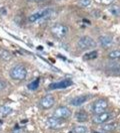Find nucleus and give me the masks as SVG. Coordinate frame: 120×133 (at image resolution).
Masks as SVG:
<instances>
[{"label": "nucleus", "instance_id": "1", "mask_svg": "<svg viewBox=\"0 0 120 133\" xmlns=\"http://www.w3.org/2000/svg\"><path fill=\"white\" fill-rule=\"evenodd\" d=\"M53 12H54V10L52 8H44V9L38 10V11L34 12L33 14H31L29 16L28 20L30 22H36V21H39L41 19H46V18L51 16Z\"/></svg>", "mask_w": 120, "mask_h": 133}, {"label": "nucleus", "instance_id": "2", "mask_svg": "<svg viewBox=\"0 0 120 133\" xmlns=\"http://www.w3.org/2000/svg\"><path fill=\"white\" fill-rule=\"evenodd\" d=\"M9 75H10V77L13 79L21 81V79H24V78H26V76H27V70L22 65H16V66H14L10 70Z\"/></svg>", "mask_w": 120, "mask_h": 133}, {"label": "nucleus", "instance_id": "3", "mask_svg": "<svg viewBox=\"0 0 120 133\" xmlns=\"http://www.w3.org/2000/svg\"><path fill=\"white\" fill-rule=\"evenodd\" d=\"M77 46L81 50H89V49H92V48H95L96 43L92 38L88 37V36H84V37H81L78 40Z\"/></svg>", "mask_w": 120, "mask_h": 133}, {"label": "nucleus", "instance_id": "4", "mask_svg": "<svg viewBox=\"0 0 120 133\" xmlns=\"http://www.w3.org/2000/svg\"><path fill=\"white\" fill-rule=\"evenodd\" d=\"M51 33L56 38H64L67 35V33H68V27H66L63 24L57 23V24H55V25L52 26Z\"/></svg>", "mask_w": 120, "mask_h": 133}, {"label": "nucleus", "instance_id": "5", "mask_svg": "<svg viewBox=\"0 0 120 133\" xmlns=\"http://www.w3.org/2000/svg\"><path fill=\"white\" fill-rule=\"evenodd\" d=\"M107 106H108V101L106 99H98L96 100L91 106V110L93 113H95V114H100V113H102V112H105L106 110V108H107Z\"/></svg>", "mask_w": 120, "mask_h": 133}, {"label": "nucleus", "instance_id": "6", "mask_svg": "<svg viewBox=\"0 0 120 133\" xmlns=\"http://www.w3.org/2000/svg\"><path fill=\"white\" fill-rule=\"evenodd\" d=\"M73 83L72 81L70 79H62V81H59V82H56V83H52L49 84V89H67L68 87L72 85Z\"/></svg>", "mask_w": 120, "mask_h": 133}, {"label": "nucleus", "instance_id": "7", "mask_svg": "<svg viewBox=\"0 0 120 133\" xmlns=\"http://www.w3.org/2000/svg\"><path fill=\"white\" fill-rule=\"evenodd\" d=\"M54 102H55V99H54V97L52 95H46V96L41 98L39 105L43 109H48V108H50V107L54 105Z\"/></svg>", "mask_w": 120, "mask_h": 133}, {"label": "nucleus", "instance_id": "8", "mask_svg": "<svg viewBox=\"0 0 120 133\" xmlns=\"http://www.w3.org/2000/svg\"><path fill=\"white\" fill-rule=\"evenodd\" d=\"M70 115H71V111L67 107H65V106L58 107L57 109L54 111V113H53V116L60 118V119L68 118V117H70Z\"/></svg>", "mask_w": 120, "mask_h": 133}, {"label": "nucleus", "instance_id": "9", "mask_svg": "<svg viewBox=\"0 0 120 133\" xmlns=\"http://www.w3.org/2000/svg\"><path fill=\"white\" fill-rule=\"evenodd\" d=\"M110 117H111V113H109V112H102L100 114H96L95 116L93 117L92 121L95 124H102V123L107 121Z\"/></svg>", "mask_w": 120, "mask_h": 133}, {"label": "nucleus", "instance_id": "10", "mask_svg": "<svg viewBox=\"0 0 120 133\" xmlns=\"http://www.w3.org/2000/svg\"><path fill=\"white\" fill-rule=\"evenodd\" d=\"M99 43L102 46L103 48H109L113 45V39L110 37V36H107V35H103L99 38Z\"/></svg>", "mask_w": 120, "mask_h": 133}, {"label": "nucleus", "instance_id": "11", "mask_svg": "<svg viewBox=\"0 0 120 133\" xmlns=\"http://www.w3.org/2000/svg\"><path fill=\"white\" fill-rule=\"evenodd\" d=\"M47 124L51 128H57V127H59V126H61L62 120H61L60 118H57V117L53 116L47 119Z\"/></svg>", "mask_w": 120, "mask_h": 133}, {"label": "nucleus", "instance_id": "12", "mask_svg": "<svg viewBox=\"0 0 120 133\" xmlns=\"http://www.w3.org/2000/svg\"><path fill=\"white\" fill-rule=\"evenodd\" d=\"M116 127V124L115 123H108V124H105V125H103L101 129H98L99 131H96V132L94 133H107V132H110V131H113Z\"/></svg>", "mask_w": 120, "mask_h": 133}, {"label": "nucleus", "instance_id": "13", "mask_svg": "<svg viewBox=\"0 0 120 133\" xmlns=\"http://www.w3.org/2000/svg\"><path fill=\"white\" fill-rule=\"evenodd\" d=\"M86 100H87L86 96H77V97H75V98H73V99L71 100L70 103L73 106H80L82 105Z\"/></svg>", "mask_w": 120, "mask_h": 133}, {"label": "nucleus", "instance_id": "14", "mask_svg": "<svg viewBox=\"0 0 120 133\" xmlns=\"http://www.w3.org/2000/svg\"><path fill=\"white\" fill-rule=\"evenodd\" d=\"M108 72L113 76H120V65L119 64H112L108 68Z\"/></svg>", "mask_w": 120, "mask_h": 133}, {"label": "nucleus", "instance_id": "15", "mask_svg": "<svg viewBox=\"0 0 120 133\" xmlns=\"http://www.w3.org/2000/svg\"><path fill=\"white\" fill-rule=\"evenodd\" d=\"M75 118L78 120L79 122H84L88 119V115L85 111H79L75 114Z\"/></svg>", "mask_w": 120, "mask_h": 133}, {"label": "nucleus", "instance_id": "16", "mask_svg": "<svg viewBox=\"0 0 120 133\" xmlns=\"http://www.w3.org/2000/svg\"><path fill=\"white\" fill-rule=\"evenodd\" d=\"M12 112V108L9 106H0V115L1 116H6Z\"/></svg>", "mask_w": 120, "mask_h": 133}, {"label": "nucleus", "instance_id": "17", "mask_svg": "<svg viewBox=\"0 0 120 133\" xmlns=\"http://www.w3.org/2000/svg\"><path fill=\"white\" fill-rule=\"evenodd\" d=\"M108 58L111 60H118L120 59V50L111 51L108 54Z\"/></svg>", "mask_w": 120, "mask_h": 133}, {"label": "nucleus", "instance_id": "18", "mask_svg": "<svg viewBox=\"0 0 120 133\" xmlns=\"http://www.w3.org/2000/svg\"><path fill=\"white\" fill-rule=\"evenodd\" d=\"M97 56L98 54L96 51H92V52H89V53H87V54L83 56V59H85V60H93V59H96Z\"/></svg>", "mask_w": 120, "mask_h": 133}, {"label": "nucleus", "instance_id": "19", "mask_svg": "<svg viewBox=\"0 0 120 133\" xmlns=\"http://www.w3.org/2000/svg\"><path fill=\"white\" fill-rule=\"evenodd\" d=\"M39 87V78H36L34 81H32L31 83L28 84V89L30 90H36Z\"/></svg>", "mask_w": 120, "mask_h": 133}, {"label": "nucleus", "instance_id": "20", "mask_svg": "<svg viewBox=\"0 0 120 133\" xmlns=\"http://www.w3.org/2000/svg\"><path fill=\"white\" fill-rule=\"evenodd\" d=\"M11 58L10 54L7 52L6 50H0V59L5 60V61H9Z\"/></svg>", "mask_w": 120, "mask_h": 133}, {"label": "nucleus", "instance_id": "21", "mask_svg": "<svg viewBox=\"0 0 120 133\" xmlns=\"http://www.w3.org/2000/svg\"><path fill=\"white\" fill-rule=\"evenodd\" d=\"M73 132L74 133H86L87 132V128L82 125H78L76 127L73 128Z\"/></svg>", "mask_w": 120, "mask_h": 133}, {"label": "nucleus", "instance_id": "22", "mask_svg": "<svg viewBox=\"0 0 120 133\" xmlns=\"http://www.w3.org/2000/svg\"><path fill=\"white\" fill-rule=\"evenodd\" d=\"M109 11L111 12L113 15H120V6L118 5H113L110 9H109Z\"/></svg>", "mask_w": 120, "mask_h": 133}, {"label": "nucleus", "instance_id": "23", "mask_svg": "<svg viewBox=\"0 0 120 133\" xmlns=\"http://www.w3.org/2000/svg\"><path fill=\"white\" fill-rule=\"evenodd\" d=\"M78 4L82 7H87L91 4V0H79L78 1Z\"/></svg>", "mask_w": 120, "mask_h": 133}, {"label": "nucleus", "instance_id": "24", "mask_svg": "<svg viewBox=\"0 0 120 133\" xmlns=\"http://www.w3.org/2000/svg\"><path fill=\"white\" fill-rule=\"evenodd\" d=\"M6 82H4V81H1L0 79V90H3V89L6 88Z\"/></svg>", "mask_w": 120, "mask_h": 133}, {"label": "nucleus", "instance_id": "25", "mask_svg": "<svg viewBox=\"0 0 120 133\" xmlns=\"http://www.w3.org/2000/svg\"><path fill=\"white\" fill-rule=\"evenodd\" d=\"M113 1H114V0H100V2H101L102 4H105V5H109V4H111Z\"/></svg>", "mask_w": 120, "mask_h": 133}, {"label": "nucleus", "instance_id": "26", "mask_svg": "<svg viewBox=\"0 0 120 133\" xmlns=\"http://www.w3.org/2000/svg\"><path fill=\"white\" fill-rule=\"evenodd\" d=\"M28 1H41V0H28Z\"/></svg>", "mask_w": 120, "mask_h": 133}, {"label": "nucleus", "instance_id": "27", "mask_svg": "<svg viewBox=\"0 0 120 133\" xmlns=\"http://www.w3.org/2000/svg\"><path fill=\"white\" fill-rule=\"evenodd\" d=\"M119 44H120V41H119Z\"/></svg>", "mask_w": 120, "mask_h": 133}, {"label": "nucleus", "instance_id": "28", "mask_svg": "<svg viewBox=\"0 0 120 133\" xmlns=\"http://www.w3.org/2000/svg\"><path fill=\"white\" fill-rule=\"evenodd\" d=\"M0 129H1V127H0Z\"/></svg>", "mask_w": 120, "mask_h": 133}, {"label": "nucleus", "instance_id": "29", "mask_svg": "<svg viewBox=\"0 0 120 133\" xmlns=\"http://www.w3.org/2000/svg\"><path fill=\"white\" fill-rule=\"evenodd\" d=\"M119 127H120V125H119Z\"/></svg>", "mask_w": 120, "mask_h": 133}]
</instances>
